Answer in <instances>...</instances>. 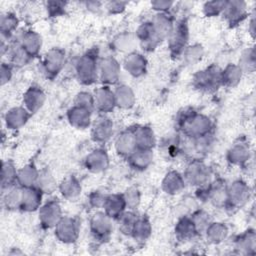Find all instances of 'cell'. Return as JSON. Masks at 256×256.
<instances>
[{
  "label": "cell",
  "mask_w": 256,
  "mask_h": 256,
  "mask_svg": "<svg viewBox=\"0 0 256 256\" xmlns=\"http://www.w3.org/2000/svg\"><path fill=\"white\" fill-rule=\"evenodd\" d=\"M135 140L137 148L153 150L156 145V137L153 129L149 126L135 127Z\"/></svg>",
  "instance_id": "obj_36"
},
{
  "label": "cell",
  "mask_w": 256,
  "mask_h": 256,
  "mask_svg": "<svg viewBox=\"0 0 256 256\" xmlns=\"http://www.w3.org/2000/svg\"><path fill=\"white\" fill-rule=\"evenodd\" d=\"M31 115L32 114L24 106L13 107L5 114V125L10 130L20 129L28 122Z\"/></svg>",
  "instance_id": "obj_22"
},
{
  "label": "cell",
  "mask_w": 256,
  "mask_h": 256,
  "mask_svg": "<svg viewBox=\"0 0 256 256\" xmlns=\"http://www.w3.org/2000/svg\"><path fill=\"white\" fill-rule=\"evenodd\" d=\"M175 236L180 241H188L193 239L198 232L190 215H184L177 221L174 228Z\"/></svg>",
  "instance_id": "obj_30"
},
{
  "label": "cell",
  "mask_w": 256,
  "mask_h": 256,
  "mask_svg": "<svg viewBox=\"0 0 256 256\" xmlns=\"http://www.w3.org/2000/svg\"><path fill=\"white\" fill-rule=\"evenodd\" d=\"M183 176L186 184L200 188L211 182L212 170L202 160L193 159L186 166Z\"/></svg>",
  "instance_id": "obj_4"
},
{
  "label": "cell",
  "mask_w": 256,
  "mask_h": 256,
  "mask_svg": "<svg viewBox=\"0 0 256 256\" xmlns=\"http://www.w3.org/2000/svg\"><path fill=\"white\" fill-rule=\"evenodd\" d=\"M206 239L211 244L222 243L229 234V229L225 223L212 221L204 231Z\"/></svg>",
  "instance_id": "obj_37"
},
{
  "label": "cell",
  "mask_w": 256,
  "mask_h": 256,
  "mask_svg": "<svg viewBox=\"0 0 256 256\" xmlns=\"http://www.w3.org/2000/svg\"><path fill=\"white\" fill-rule=\"evenodd\" d=\"M13 66L8 62V63H2L1 68H0V82L1 85H5L8 83L13 75Z\"/></svg>",
  "instance_id": "obj_54"
},
{
  "label": "cell",
  "mask_w": 256,
  "mask_h": 256,
  "mask_svg": "<svg viewBox=\"0 0 256 256\" xmlns=\"http://www.w3.org/2000/svg\"><path fill=\"white\" fill-rule=\"evenodd\" d=\"M43 195V192L37 186L23 188L20 210L24 212H34L39 210L42 205Z\"/></svg>",
  "instance_id": "obj_23"
},
{
  "label": "cell",
  "mask_w": 256,
  "mask_h": 256,
  "mask_svg": "<svg viewBox=\"0 0 256 256\" xmlns=\"http://www.w3.org/2000/svg\"><path fill=\"white\" fill-rule=\"evenodd\" d=\"M121 65L116 58L107 56L99 61V80L103 85H114L119 81Z\"/></svg>",
  "instance_id": "obj_12"
},
{
  "label": "cell",
  "mask_w": 256,
  "mask_h": 256,
  "mask_svg": "<svg viewBox=\"0 0 256 256\" xmlns=\"http://www.w3.org/2000/svg\"><path fill=\"white\" fill-rule=\"evenodd\" d=\"M195 228L199 233H204L205 229L207 228V226L213 221L211 218V215L206 212L205 210H201V209H197L195 211H193L190 215Z\"/></svg>",
  "instance_id": "obj_47"
},
{
  "label": "cell",
  "mask_w": 256,
  "mask_h": 256,
  "mask_svg": "<svg viewBox=\"0 0 256 256\" xmlns=\"http://www.w3.org/2000/svg\"><path fill=\"white\" fill-rule=\"evenodd\" d=\"M75 75L83 85H92L99 78L98 53L90 50L81 55L75 63Z\"/></svg>",
  "instance_id": "obj_2"
},
{
  "label": "cell",
  "mask_w": 256,
  "mask_h": 256,
  "mask_svg": "<svg viewBox=\"0 0 256 256\" xmlns=\"http://www.w3.org/2000/svg\"><path fill=\"white\" fill-rule=\"evenodd\" d=\"M227 191V203L226 210L236 211L247 204L251 197V189L249 185L241 180H235L226 188Z\"/></svg>",
  "instance_id": "obj_5"
},
{
  "label": "cell",
  "mask_w": 256,
  "mask_h": 256,
  "mask_svg": "<svg viewBox=\"0 0 256 256\" xmlns=\"http://www.w3.org/2000/svg\"><path fill=\"white\" fill-rule=\"evenodd\" d=\"M123 196H124L126 207L128 210L135 211L139 207L141 202V192L137 187L135 186L128 187L123 193Z\"/></svg>",
  "instance_id": "obj_48"
},
{
  "label": "cell",
  "mask_w": 256,
  "mask_h": 256,
  "mask_svg": "<svg viewBox=\"0 0 256 256\" xmlns=\"http://www.w3.org/2000/svg\"><path fill=\"white\" fill-rule=\"evenodd\" d=\"M150 4L152 9L155 10L157 13H168L173 7L174 2L167 0H156L152 1Z\"/></svg>",
  "instance_id": "obj_53"
},
{
  "label": "cell",
  "mask_w": 256,
  "mask_h": 256,
  "mask_svg": "<svg viewBox=\"0 0 256 256\" xmlns=\"http://www.w3.org/2000/svg\"><path fill=\"white\" fill-rule=\"evenodd\" d=\"M230 27H235L242 23L249 15L247 4L240 0L225 1L224 9L221 14Z\"/></svg>",
  "instance_id": "obj_11"
},
{
  "label": "cell",
  "mask_w": 256,
  "mask_h": 256,
  "mask_svg": "<svg viewBox=\"0 0 256 256\" xmlns=\"http://www.w3.org/2000/svg\"><path fill=\"white\" fill-rule=\"evenodd\" d=\"M92 114L91 110L73 104L67 111V119L71 126L77 129H86L92 123Z\"/></svg>",
  "instance_id": "obj_21"
},
{
  "label": "cell",
  "mask_w": 256,
  "mask_h": 256,
  "mask_svg": "<svg viewBox=\"0 0 256 256\" xmlns=\"http://www.w3.org/2000/svg\"><path fill=\"white\" fill-rule=\"evenodd\" d=\"M23 196V188L19 185H14L2 192V204L9 211L20 210Z\"/></svg>",
  "instance_id": "obj_34"
},
{
  "label": "cell",
  "mask_w": 256,
  "mask_h": 256,
  "mask_svg": "<svg viewBox=\"0 0 256 256\" xmlns=\"http://www.w3.org/2000/svg\"><path fill=\"white\" fill-rule=\"evenodd\" d=\"M112 45L115 50L119 52H126L128 54L134 51V48L137 45V39L129 33H121L113 39Z\"/></svg>",
  "instance_id": "obj_42"
},
{
  "label": "cell",
  "mask_w": 256,
  "mask_h": 256,
  "mask_svg": "<svg viewBox=\"0 0 256 256\" xmlns=\"http://www.w3.org/2000/svg\"><path fill=\"white\" fill-rule=\"evenodd\" d=\"M188 40H189L188 23L185 19H181L177 23H175L174 28L167 39L170 55L173 58L181 57L184 50L188 46Z\"/></svg>",
  "instance_id": "obj_6"
},
{
  "label": "cell",
  "mask_w": 256,
  "mask_h": 256,
  "mask_svg": "<svg viewBox=\"0 0 256 256\" xmlns=\"http://www.w3.org/2000/svg\"><path fill=\"white\" fill-rule=\"evenodd\" d=\"M195 89L202 92L217 91L221 85V68L216 64H211L202 70L197 71L192 79Z\"/></svg>",
  "instance_id": "obj_3"
},
{
  "label": "cell",
  "mask_w": 256,
  "mask_h": 256,
  "mask_svg": "<svg viewBox=\"0 0 256 256\" xmlns=\"http://www.w3.org/2000/svg\"><path fill=\"white\" fill-rule=\"evenodd\" d=\"M116 153L122 158L128 157L137 149L135 140V127L122 131L115 139L114 143Z\"/></svg>",
  "instance_id": "obj_17"
},
{
  "label": "cell",
  "mask_w": 256,
  "mask_h": 256,
  "mask_svg": "<svg viewBox=\"0 0 256 256\" xmlns=\"http://www.w3.org/2000/svg\"><path fill=\"white\" fill-rule=\"evenodd\" d=\"M227 161L235 166L247 164L251 158V149L249 143L244 139L237 140L227 151Z\"/></svg>",
  "instance_id": "obj_15"
},
{
  "label": "cell",
  "mask_w": 256,
  "mask_h": 256,
  "mask_svg": "<svg viewBox=\"0 0 256 256\" xmlns=\"http://www.w3.org/2000/svg\"><path fill=\"white\" fill-rule=\"evenodd\" d=\"M106 196V194H103L100 191H93L88 197V203L92 208H103Z\"/></svg>",
  "instance_id": "obj_52"
},
{
  "label": "cell",
  "mask_w": 256,
  "mask_h": 256,
  "mask_svg": "<svg viewBox=\"0 0 256 256\" xmlns=\"http://www.w3.org/2000/svg\"><path fill=\"white\" fill-rule=\"evenodd\" d=\"M160 42L167 40L174 28V20L169 13H157L151 20Z\"/></svg>",
  "instance_id": "obj_25"
},
{
  "label": "cell",
  "mask_w": 256,
  "mask_h": 256,
  "mask_svg": "<svg viewBox=\"0 0 256 256\" xmlns=\"http://www.w3.org/2000/svg\"><path fill=\"white\" fill-rule=\"evenodd\" d=\"M126 6L127 2L125 1H109L105 5L110 14H120L126 9Z\"/></svg>",
  "instance_id": "obj_55"
},
{
  "label": "cell",
  "mask_w": 256,
  "mask_h": 256,
  "mask_svg": "<svg viewBox=\"0 0 256 256\" xmlns=\"http://www.w3.org/2000/svg\"><path fill=\"white\" fill-rule=\"evenodd\" d=\"M67 2L64 1H48L46 2L47 13L50 17H59L65 12Z\"/></svg>",
  "instance_id": "obj_51"
},
{
  "label": "cell",
  "mask_w": 256,
  "mask_h": 256,
  "mask_svg": "<svg viewBox=\"0 0 256 256\" xmlns=\"http://www.w3.org/2000/svg\"><path fill=\"white\" fill-rule=\"evenodd\" d=\"M151 233H152V226L149 218L144 215L138 216L135 222V225L133 227L131 236L136 241L142 242V241H146L150 237Z\"/></svg>",
  "instance_id": "obj_40"
},
{
  "label": "cell",
  "mask_w": 256,
  "mask_h": 256,
  "mask_svg": "<svg viewBox=\"0 0 256 256\" xmlns=\"http://www.w3.org/2000/svg\"><path fill=\"white\" fill-rule=\"evenodd\" d=\"M135 37L137 39V42H139L140 46L142 47V49L147 52L154 51L158 44L160 43L155 33L151 20L145 21L138 26L135 33Z\"/></svg>",
  "instance_id": "obj_13"
},
{
  "label": "cell",
  "mask_w": 256,
  "mask_h": 256,
  "mask_svg": "<svg viewBox=\"0 0 256 256\" xmlns=\"http://www.w3.org/2000/svg\"><path fill=\"white\" fill-rule=\"evenodd\" d=\"M238 66L243 73H253L256 68V53L254 47L247 48L239 59Z\"/></svg>",
  "instance_id": "obj_46"
},
{
  "label": "cell",
  "mask_w": 256,
  "mask_h": 256,
  "mask_svg": "<svg viewBox=\"0 0 256 256\" xmlns=\"http://www.w3.org/2000/svg\"><path fill=\"white\" fill-rule=\"evenodd\" d=\"M55 237L64 244L76 242L80 234V222L76 217L63 216L54 227Z\"/></svg>",
  "instance_id": "obj_7"
},
{
  "label": "cell",
  "mask_w": 256,
  "mask_h": 256,
  "mask_svg": "<svg viewBox=\"0 0 256 256\" xmlns=\"http://www.w3.org/2000/svg\"><path fill=\"white\" fill-rule=\"evenodd\" d=\"M40 170L34 163H28L24 165L17 173V185L22 188H28L36 186Z\"/></svg>",
  "instance_id": "obj_31"
},
{
  "label": "cell",
  "mask_w": 256,
  "mask_h": 256,
  "mask_svg": "<svg viewBox=\"0 0 256 256\" xmlns=\"http://www.w3.org/2000/svg\"><path fill=\"white\" fill-rule=\"evenodd\" d=\"M74 105L87 108V109L91 110L92 112H94L95 111L94 95L87 91H81L76 95V97L74 99Z\"/></svg>",
  "instance_id": "obj_50"
},
{
  "label": "cell",
  "mask_w": 256,
  "mask_h": 256,
  "mask_svg": "<svg viewBox=\"0 0 256 256\" xmlns=\"http://www.w3.org/2000/svg\"><path fill=\"white\" fill-rule=\"evenodd\" d=\"M36 186L43 192V194H52L57 188V181L50 169L44 168L40 170Z\"/></svg>",
  "instance_id": "obj_41"
},
{
  "label": "cell",
  "mask_w": 256,
  "mask_h": 256,
  "mask_svg": "<svg viewBox=\"0 0 256 256\" xmlns=\"http://www.w3.org/2000/svg\"><path fill=\"white\" fill-rule=\"evenodd\" d=\"M85 168L92 173L104 172L109 167V156L105 149L96 148L84 159Z\"/></svg>",
  "instance_id": "obj_19"
},
{
  "label": "cell",
  "mask_w": 256,
  "mask_h": 256,
  "mask_svg": "<svg viewBox=\"0 0 256 256\" xmlns=\"http://www.w3.org/2000/svg\"><path fill=\"white\" fill-rule=\"evenodd\" d=\"M255 24H256V19H255V12L251 14V18L249 19V24H248V31L251 35L252 38L255 37Z\"/></svg>",
  "instance_id": "obj_56"
},
{
  "label": "cell",
  "mask_w": 256,
  "mask_h": 256,
  "mask_svg": "<svg viewBox=\"0 0 256 256\" xmlns=\"http://www.w3.org/2000/svg\"><path fill=\"white\" fill-rule=\"evenodd\" d=\"M58 190L63 198L67 200H74L80 195L82 186L77 177L70 175L64 178L60 184H58Z\"/></svg>",
  "instance_id": "obj_33"
},
{
  "label": "cell",
  "mask_w": 256,
  "mask_h": 256,
  "mask_svg": "<svg viewBox=\"0 0 256 256\" xmlns=\"http://www.w3.org/2000/svg\"><path fill=\"white\" fill-rule=\"evenodd\" d=\"M113 91L116 107L121 109H130L134 106L136 96L133 89L130 86L126 84H120L116 86V88Z\"/></svg>",
  "instance_id": "obj_29"
},
{
  "label": "cell",
  "mask_w": 256,
  "mask_h": 256,
  "mask_svg": "<svg viewBox=\"0 0 256 256\" xmlns=\"http://www.w3.org/2000/svg\"><path fill=\"white\" fill-rule=\"evenodd\" d=\"M112 220L104 211H97L92 215L90 219V232L96 241L106 242L109 240L113 231Z\"/></svg>",
  "instance_id": "obj_9"
},
{
  "label": "cell",
  "mask_w": 256,
  "mask_h": 256,
  "mask_svg": "<svg viewBox=\"0 0 256 256\" xmlns=\"http://www.w3.org/2000/svg\"><path fill=\"white\" fill-rule=\"evenodd\" d=\"M234 248L239 254H255L256 252V234L254 229H248L238 235L234 241Z\"/></svg>",
  "instance_id": "obj_28"
},
{
  "label": "cell",
  "mask_w": 256,
  "mask_h": 256,
  "mask_svg": "<svg viewBox=\"0 0 256 256\" xmlns=\"http://www.w3.org/2000/svg\"><path fill=\"white\" fill-rule=\"evenodd\" d=\"M17 173L14 163L10 160L3 161L1 166V190L2 192L8 188L17 185Z\"/></svg>",
  "instance_id": "obj_39"
},
{
  "label": "cell",
  "mask_w": 256,
  "mask_h": 256,
  "mask_svg": "<svg viewBox=\"0 0 256 256\" xmlns=\"http://www.w3.org/2000/svg\"><path fill=\"white\" fill-rule=\"evenodd\" d=\"M22 48L32 57H36L42 47V37L33 30L24 31L17 40Z\"/></svg>",
  "instance_id": "obj_26"
},
{
  "label": "cell",
  "mask_w": 256,
  "mask_h": 256,
  "mask_svg": "<svg viewBox=\"0 0 256 256\" xmlns=\"http://www.w3.org/2000/svg\"><path fill=\"white\" fill-rule=\"evenodd\" d=\"M114 124L112 120L105 115L99 116L92 124L91 138L95 143L105 144L113 136Z\"/></svg>",
  "instance_id": "obj_14"
},
{
  "label": "cell",
  "mask_w": 256,
  "mask_h": 256,
  "mask_svg": "<svg viewBox=\"0 0 256 256\" xmlns=\"http://www.w3.org/2000/svg\"><path fill=\"white\" fill-rule=\"evenodd\" d=\"M147 66L148 62L146 57L136 51L126 54L123 60V67L125 71L135 78L143 76L147 71Z\"/></svg>",
  "instance_id": "obj_18"
},
{
  "label": "cell",
  "mask_w": 256,
  "mask_h": 256,
  "mask_svg": "<svg viewBox=\"0 0 256 256\" xmlns=\"http://www.w3.org/2000/svg\"><path fill=\"white\" fill-rule=\"evenodd\" d=\"M225 1H207L203 5V13L206 17H216L222 14L224 9Z\"/></svg>",
  "instance_id": "obj_49"
},
{
  "label": "cell",
  "mask_w": 256,
  "mask_h": 256,
  "mask_svg": "<svg viewBox=\"0 0 256 256\" xmlns=\"http://www.w3.org/2000/svg\"><path fill=\"white\" fill-rule=\"evenodd\" d=\"M177 126L188 139H198L212 134L213 122L205 114L194 110H184L177 119Z\"/></svg>",
  "instance_id": "obj_1"
},
{
  "label": "cell",
  "mask_w": 256,
  "mask_h": 256,
  "mask_svg": "<svg viewBox=\"0 0 256 256\" xmlns=\"http://www.w3.org/2000/svg\"><path fill=\"white\" fill-rule=\"evenodd\" d=\"M39 222L44 229H51L56 226L59 220L63 217L62 209L57 199L46 201L38 210Z\"/></svg>",
  "instance_id": "obj_10"
},
{
  "label": "cell",
  "mask_w": 256,
  "mask_h": 256,
  "mask_svg": "<svg viewBox=\"0 0 256 256\" xmlns=\"http://www.w3.org/2000/svg\"><path fill=\"white\" fill-rule=\"evenodd\" d=\"M9 58H10V64L15 67H23L27 65L33 58L22 48V46L19 44V42L16 40V42H13L10 44L9 47Z\"/></svg>",
  "instance_id": "obj_38"
},
{
  "label": "cell",
  "mask_w": 256,
  "mask_h": 256,
  "mask_svg": "<svg viewBox=\"0 0 256 256\" xmlns=\"http://www.w3.org/2000/svg\"><path fill=\"white\" fill-rule=\"evenodd\" d=\"M139 215L136 214L135 211L133 210H128L124 211L116 220L118 222V229L119 231L126 235V236H131L133 227L135 225V222L137 220Z\"/></svg>",
  "instance_id": "obj_44"
},
{
  "label": "cell",
  "mask_w": 256,
  "mask_h": 256,
  "mask_svg": "<svg viewBox=\"0 0 256 256\" xmlns=\"http://www.w3.org/2000/svg\"><path fill=\"white\" fill-rule=\"evenodd\" d=\"M46 101L45 92L36 85H32L23 94L22 104L31 113L34 114L38 112L44 105Z\"/></svg>",
  "instance_id": "obj_20"
},
{
  "label": "cell",
  "mask_w": 256,
  "mask_h": 256,
  "mask_svg": "<svg viewBox=\"0 0 256 256\" xmlns=\"http://www.w3.org/2000/svg\"><path fill=\"white\" fill-rule=\"evenodd\" d=\"M127 160L134 170L144 171L151 165L153 161V150L137 148Z\"/></svg>",
  "instance_id": "obj_32"
},
{
  "label": "cell",
  "mask_w": 256,
  "mask_h": 256,
  "mask_svg": "<svg viewBox=\"0 0 256 256\" xmlns=\"http://www.w3.org/2000/svg\"><path fill=\"white\" fill-rule=\"evenodd\" d=\"M186 186V182L183 174L176 170H171L167 172L162 180L161 187L162 190L168 195H177L181 193Z\"/></svg>",
  "instance_id": "obj_24"
},
{
  "label": "cell",
  "mask_w": 256,
  "mask_h": 256,
  "mask_svg": "<svg viewBox=\"0 0 256 256\" xmlns=\"http://www.w3.org/2000/svg\"><path fill=\"white\" fill-rule=\"evenodd\" d=\"M243 74L238 64H227L221 69V85L227 88H233L240 83Z\"/></svg>",
  "instance_id": "obj_35"
},
{
  "label": "cell",
  "mask_w": 256,
  "mask_h": 256,
  "mask_svg": "<svg viewBox=\"0 0 256 256\" xmlns=\"http://www.w3.org/2000/svg\"><path fill=\"white\" fill-rule=\"evenodd\" d=\"M19 20L12 12H6L1 14L0 17V32L1 37L10 39L13 32L17 29Z\"/></svg>",
  "instance_id": "obj_43"
},
{
  "label": "cell",
  "mask_w": 256,
  "mask_h": 256,
  "mask_svg": "<svg viewBox=\"0 0 256 256\" xmlns=\"http://www.w3.org/2000/svg\"><path fill=\"white\" fill-rule=\"evenodd\" d=\"M126 203L123 194L113 193L106 196L103 211L112 219H117L124 211H126Z\"/></svg>",
  "instance_id": "obj_27"
},
{
  "label": "cell",
  "mask_w": 256,
  "mask_h": 256,
  "mask_svg": "<svg viewBox=\"0 0 256 256\" xmlns=\"http://www.w3.org/2000/svg\"><path fill=\"white\" fill-rule=\"evenodd\" d=\"M204 56V47L199 43H194L192 45H188L184 50L182 57L184 61L188 65H195Z\"/></svg>",
  "instance_id": "obj_45"
},
{
  "label": "cell",
  "mask_w": 256,
  "mask_h": 256,
  "mask_svg": "<svg viewBox=\"0 0 256 256\" xmlns=\"http://www.w3.org/2000/svg\"><path fill=\"white\" fill-rule=\"evenodd\" d=\"M66 62L65 51L61 48H51L43 57L41 68L43 74L49 78L54 79L62 71Z\"/></svg>",
  "instance_id": "obj_8"
},
{
  "label": "cell",
  "mask_w": 256,
  "mask_h": 256,
  "mask_svg": "<svg viewBox=\"0 0 256 256\" xmlns=\"http://www.w3.org/2000/svg\"><path fill=\"white\" fill-rule=\"evenodd\" d=\"M94 102H95V110L105 115L114 110L116 107L114 91L110 88V86L103 85L97 88L94 92Z\"/></svg>",
  "instance_id": "obj_16"
}]
</instances>
